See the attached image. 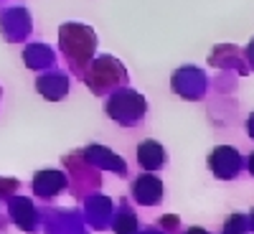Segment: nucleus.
<instances>
[{
  "mask_svg": "<svg viewBox=\"0 0 254 234\" xmlns=\"http://www.w3.org/2000/svg\"><path fill=\"white\" fill-rule=\"evenodd\" d=\"M59 36H61V51L71 61V67L79 77L84 64L92 61V54L97 49V36L89 26H81V23H64Z\"/></svg>",
  "mask_w": 254,
  "mask_h": 234,
  "instance_id": "f257e3e1",
  "label": "nucleus"
},
{
  "mask_svg": "<svg viewBox=\"0 0 254 234\" xmlns=\"http://www.w3.org/2000/svg\"><path fill=\"white\" fill-rule=\"evenodd\" d=\"M81 79L87 81L89 89H94V92L99 94L102 81H110V79L125 81L127 74H125L122 64H120L117 59H112V56H99L97 61H89V74H81Z\"/></svg>",
  "mask_w": 254,
  "mask_h": 234,
  "instance_id": "f03ea898",
  "label": "nucleus"
},
{
  "mask_svg": "<svg viewBox=\"0 0 254 234\" xmlns=\"http://www.w3.org/2000/svg\"><path fill=\"white\" fill-rule=\"evenodd\" d=\"M36 84H38V92L46 99H61L69 92V77L61 74V72H49L44 77H38Z\"/></svg>",
  "mask_w": 254,
  "mask_h": 234,
  "instance_id": "7ed1b4c3",
  "label": "nucleus"
},
{
  "mask_svg": "<svg viewBox=\"0 0 254 234\" xmlns=\"http://www.w3.org/2000/svg\"><path fill=\"white\" fill-rule=\"evenodd\" d=\"M23 59H26V67H28V69L51 67V64H54V51H49V49H44V46H31V49H26Z\"/></svg>",
  "mask_w": 254,
  "mask_h": 234,
  "instance_id": "20e7f679",
  "label": "nucleus"
},
{
  "mask_svg": "<svg viewBox=\"0 0 254 234\" xmlns=\"http://www.w3.org/2000/svg\"><path fill=\"white\" fill-rule=\"evenodd\" d=\"M247 56H249V64H252V69H254V38L249 41V49H247Z\"/></svg>",
  "mask_w": 254,
  "mask_h": 234,
  "instance_id": "39448f33",
  "label": "nucleus"
}]
</instances>
